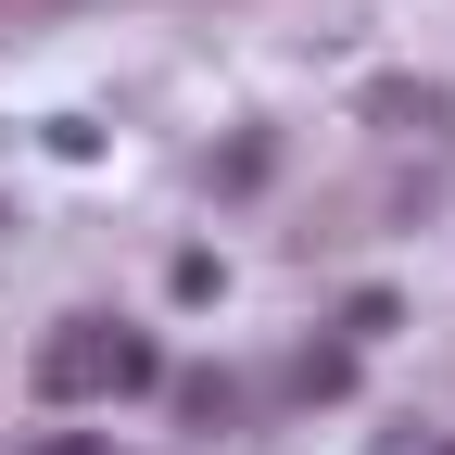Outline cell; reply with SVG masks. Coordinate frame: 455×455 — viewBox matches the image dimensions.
Wrapping results in <instances>:
<instances>
[{"mask_svg": "<svg viewBox=\"0 0 455 455\" xmlns=\"http://www.w3.org/2000/svg\"><path fill=\"white\" fill-rule=\"evenodd\" d=\"M392 316H405V304H392V291H355V304H341V341H379Z\"/></svg>", "mask_w": 455, "mask_h": 455, "instance_id": "cell-4", "label": "cell"}, {"mask_svg": "<svg viewBox=\"0 0 455 455\" xmlns=\"http://www.w3.org/2000/svg\"><path fill=\"white\" fill-rule=\"evenodd\" d=\"M38 405H127V392H152L164 379V355H152V329H127V316H64L38 341Z\"/></svg>", "mask_w": 455, "mask_h": 455, "instance_id": "cell-1", "label": "cell"}, {"mask_svg": "<svg viewBox=\"0 0 455 455\" xmlns=\"http://www.w3.org/2000/svg\"><path fill=\"white\" fill-rule=\"evenodd\" d=\"M443 455H455V443H443Z\"/></svg>", "mask_w": 455, "mask_h": 455, "instance_id": "cell-6", "label": "cell"}, {"mask_svg": "<svg viewBox=\"0 0 455 455\" xmlns=\"http://www.w3.org/2000/svg\"><path fill=\"white\" fill-rule=\"evenodd\" d=\"M178 418L190 430H228V418H241V379H228V367H190L178 379Z\"/></svg>", "mask_w": 455, "mask_h": 455, "instance_id": "cell-2", "label": "cell"}, {"mask_svg": "<svg viewBox=\"0 0 455 455\" xmlns=\"http://www.w3.org/2000/svg\"><path fill=\"white\" fill-rule=\"evenodd\" d=\"M38 455H101V443H38Z\"/></svg>", "mask_w": 455, "mask_h": 455, "instance_id": "cell-5", "label": "cell"}, {"mask_svg": "<svg viewBox=\"0 0 455 455\" xmlns=\"http://www.w3.org/2000/svg\"><path fill=\"white\" fill-rule=\"evenodd\" d=\"M379 114H392V127H455V101H443V89H379Z\"/></svg>", "mask_w": 455, "mask_h": 455, "instance_id": "cell-3", "label": "cell"}]
</instances>
